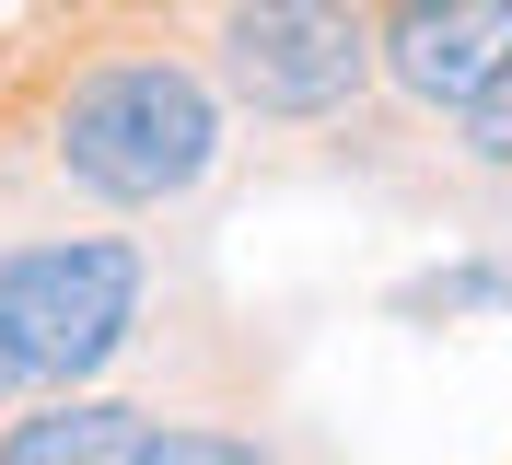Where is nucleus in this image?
<instances>
[{
	"mask_svg": "<svg viewBox=\"0 0 512 465\" xmlns=\"http://www.w3.org/2000/svg\"><path fill=\"white\" fill-rule=\"evenodd\" d=\"M466 152H478V163H501V175H512V70H501V82L478 93V105H466Z\"/></svg>",
	"mask_w": 512,
	"mask_h": 465,
	"instance_id": "6e6552de",
	"label": "nucleus"
},
{
	"mask_svg": "<svg viewBox=\"0 0 512 465\" xmlns=\"http://www.w3.org/2000/svg\"><path fill=\"white\" fill-rule=\"evenodd\" d=\"M373 59H384V82L408 93V105L466 117V105L512 70V0H384Z\"/></svg>",
	"mask_w": 512,
	"mask_h": 465,
	"instance_id": "20e7f679",
	"label": "nucleus"
},
{
	"mask_svg": "<svg viewBox=\"0 0 512 465\" xmlns=\"http://www.w3.org/2000/svg\"><path fill=\"white\" fill-rule=\"evenodd\" d=\"M373 12L361 0H222L210 82L268 128H326L373 93Z\"/></svg>",
	"mask_w": 512,
	"mask_h": 465,
	"instance_id": "7ed1b4c3",
	"label": "nucleus"
},
{
	"mask_svg": "<svg viewBox=\"0 0 512 465\" xmlns=\"http://www.w3.org/2000/svg\"><path fill=\"white\" fill-rule=\"evenodd\" d=\"M128 465H280L268 431H233V419H152Z\"/></svg>",
	"mask_w": 512,
	"mask_h": 465,
	"instance_id": "0eeeda50",
	"label": "nucleus"
},
{
	"mask_svg": "<svg viewBox=\"0 0 512 465\" xmlns=\"http://www.w3.org/2000/svg\"><path fill=\"white\" fill-rule=\"evenodd\" d=\"M152 431V407L128 396H94V384H59V396H35L0 419V465H128Z\"/></svg>",
	"mask_w": 512,
	"mask_h": 465,
	"instance_id": "39448f33",
	"label": "nucleus"
},
{
	"mask_svg": "<svg viewBox=\"0 0 512 465\" xmlns=\"http://www.w3.org/2000/svg\"><path fill=\"white\" fill-rule=\"evenodd\" d=\"M140 303H152V256L128 233H24V245H0V349L35 396L105 384L117 349L140 338Z\"/></svg>",
	"mask_w": 512,
	"mask_h": 465,
	"instance_id": "f03ea898",
	"label": "nucleus"
},
{
	"mask_svg": "<svg viewBox=\"0 0 512 465\" xmlns=\"http://www.w3.org/2000/svg\"><path fill=\"white\" fill-rule=\"evenodd\" d=\"M233 93L175 47H105L59 82L47 105V163L94 210H187L222 163Z\"/></svg>",
	"mask_w": 512,
	"mask_h": 465,
	"instance_id": "f257e3e1",
	"label": "nucleus"
},
{
	"mask_svg": "<svg viewBox=\"0 0 512 465\" xmlns=\"http://www.w3.org/2000/svg\"><path fill=\"white\" fill-rule=\"evenodd\" d=\"M12 396H24V372H12V349H0V407H12Z\"/></svg>",
	"mask_w": 512,
	"mask_h": 465,
	"instance_id": "1a4fd4ad",
	"label": "nucleus"
},
{
	"mask_svg": "<svg viewBox=\"0 0 512 465\" xmlns=\"http://www.w3.org/2000/svg\"><path fill=\"white\" fill-rule=\"evenodd\" d=\"M396 326H466V314H512V268L501 256H443V268H419L384 291Z\"/></svg>",
	"mask_w": 512,
	"mask_h": 465,
	"instance_id": "423d86ee",
	"label": "nucleus"
}]
</instances>
